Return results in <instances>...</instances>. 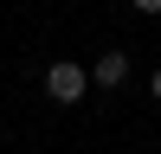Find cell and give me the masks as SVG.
Instances as JSON below:
<instances>
[{"label": "cell", "instance_id": "obj_1", "mask_svg": "<svg viewBox=\"0 0 161 154\" xmlns=\"http://www.w3.org/2000/svg\"><path fill=\"white\" fill-rule=\"evenodd\" d=\"M84 90H90V71H84V64H52V71H45V96L52 103H77Z\"/></svg>", "mask_w": 161, "mask_h": 154}, {"label": "cell", "instance_id": "obj_2", "mask_svg": "<svg viewBox=\"0 0 161 154\" xmlns=\"http://www.w3.org/2000/svg\"><path fill=\"white\" fill-rule=\"evenodd\" d=\"M123 77H129V58H123V51H103V58L97 64H90V84H97V90H116V84H123Z\"/></svg>", "mask_w": 161, "mask_h": 154}, {"label": "cell", "instance_id": "obj_3", "mask_svg": "<svg viewBox=\"0 0 161 154\" xmlns=\"http://www.w3.org/2000/svg\"><path fill=\"white\" fill-rule=\"evenodd\" d=\"M148 96H155V103H161V71H155V77H148Z\"/></svg>", "mask_w": 161, "mask_h": 154}, {"label": "cell", "instance_id": "obj_4", "mask_svg": "<svg viewBox=\"0 0 161 154\" xmlns=\"http://www.w3.org/2000/svg\"><path fill=\"white\" fill-rule=\"evenodd\" d=\"M136 7H142V13H161V0H136Z\"/></svg>", "mask_w": 161, "mask_h": 154}]
</instances>
